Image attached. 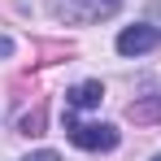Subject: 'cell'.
<instances>
[{"label": "cell", "mask_w": 161, "mask_h": 161, "mask_svg": "<svg viewBox=\"0 0 161 161\" xmlns=\"http://www.w3.org/2000/svg\"><path fill=\"white\" fill-rule=\"evenodd\" d=\"M122 9V0H48V13L65 26H92Z\"/></svg>", "instance_id": "6da1fadb"}, {"label": "cell", "mask_w": 161, "mask_h": 161, "mask_svg": "<svg viewBox=\"0 0 161 161\" xmlns=\"http://www.w3.org/2000/svg\"><path fill=\"white\" fill-rule=\"evenodd\" d=\"M65 135L83 153H109V148H118V131L109 122H74V118H65Z\"/></svg>", "instance_id": "7a4b0ae2"}, {"label": "cell", "mask_w": 161, "mask_h": 161, "mask_svg": "<svg viewBox=\"0 0 161 161\" xmlns=\"http://www.w3.org/2000/svg\"><path fill=\"white\" fill-rule=\"evenodd\" d=\"M161 44V31L148 26V22H135V26H126L122 35H118V53L122 57H139V53H153Z\"/></svg>", "instance_id": "3957f363"}, {"label": "cell", "mask_w": 161, "mask_h": 161, "mask_svg": "<svg viewBox=\"0 0 161 161\" xmlns=\"http://www.w3.org/2000/svg\"><path fill=\"white\" fill-rule=\"evenodd\" d=\"M100 100H105V87H100V79L74 83V87L65 92V109H96Z\"/></svg>", "instance_id": "277c9868"}, {"label": "cell", "mask_w": 161, "mask_h": 161, "mask_svg": "<svg viewBox=\"0 0 161 161\" xmlns=\"http://www.w3.org/2000/svg\"><path fill=\"white\" fill-rule=\"evenodd\" d=\"M126 118L139 122V126H148V122H161V96H135L131 105H126Z\"/></svg>", "instance_id": "5b68a950"}, {"label": "cell", "mask_w": 161, "mask_h": 161, "mask_svg": "<svg viewBox=\"0 0 161 161\" xmlns=\"http://www.w3.org/2000/svg\"><path fill=\"white\" fill-rule=\"evenodd\" d=\"M22 135H44V109H35L22 118Z\"/></svg>", "instance_id": "8992f818"}, {"label": "cell", "mask_w": 161, "mask_h": 161, "mask_svg": "<svg viewBox=\"0 0 161 161\" xmlns=\"http://www.w3.org/2000/svg\"><path fill=\"white\" fill-rule=\"evenodd\" d=\"M22 161H61V157H57L53 148H39V153H31V157H22Z\"/></svg>", "instance_id": "52a82bcc"}, {"label": "cell", "mask_w": 161, "mask_h": 161, "mask_svg": "<svg viewBox=\"0 0 161 161\" xmlns=\"http://www.w3.org/2000/svg\"><path fill=\"white\" fill-rule=\"evenodd\" d=\"M9 53H13V44H9V39L0 35V57H9Z\"/></svg>", "instance_id": "ba28073f"}, {"label": "cell", "mask_w": 161, "mask_h": 161, "mask_svg": "<svg viewBox=\"0 0 161 161\" xmlns=\"http://www.w3.org/2000/svg\"><path fill=\"white\" fill-rule=\"evenodd\" d=\"M153 161H161V157H153Z\"/></svg>", "instance_id": "9c48e42d"}]
</instances>
